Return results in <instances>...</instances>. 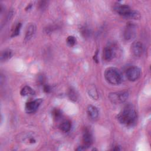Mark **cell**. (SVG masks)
I'll return each mask as SVG.
<instances>
[{"instance_id": "14", "label": "cell", "mask_w": 151, "mask_h": 151, "mask_svg": "<svg viewBox=\"0 0 151 151\" xmlns=\"http://www.w3.org/2000/svg\"><path fill=\"white\" fill-rule=\"evenodd\" d=\"M71 127V122L69 120H64L60 124V129L64 132H68Z\"/></svg>"}, {"instance_id": "5", "label": "cell", "mask_w": 151, "mask_h": 151, "mask_svg": "<svg viewBox=\"0 0 151 151\" xmlns=\"http://www.w3.org/2000/svg\"><path fill=\"white\" fill-rule=\"evenodd\" d=\"M115 11L120 15L127 18H130L133 11L130 6L125 4H117L114 6Z\"/></svg>"}, {"instance_id": "19", "label": "cell", "mask_w": 151, "mask_h": 151, "mask_svg": "<svg viewBox=\"0 0 151 151\" xmlns=\"http://www.w3.org/2000/svg\"><path fill=\"white\" fill-rule=\"evenodd\" d=\"M52 116L54 117V119H55L56 120L60 119L61 115H62V113H61V111L58 109H57L53 110V111L52 112Z\"/></svg>"}, {"instance_id": "8", "label": "cell", "mask_w": 151, "mask_h": 151, "mask_svg": "<svg viewBox=\"0 0 151 151\" xmlns=\"http://www.w3.org/2000/svg\"><path fill=\"white\" fill-rule=\"evenodd\" d=\"M143 45L140 41H135L131 45V51L135 57H140L143 54Z\"/></svg>"}, {"instance_id": "4", "label": "cell", "mask_w": 151, "mask_h": 151, "mask_svg": "<svg viewBox=\"0 0 151 151\" xmlns=\"http://www.w3.org/2000/svg\"><path fill=\"white\" fill-rule=\"evenodd\" d=\"M136 35V26L132 22H129L127 24L125 28L124 29L123 37L124 38L129 41L133 39Z\"/></svg>"}, {"instance_id": "9", "label": "cell", "mask_w": 151, "mask_h": 151, "mask_svg": "<svg viewBox=\"0 0 151 151\" xmlns=\"http://www.w3.org/2000/svg\"><path fill=\"white\" fill-rule=\"evenodd\" d=\"M83 147L86 149L89 147L93 143V136L91 133L88 130H86L83 135Z\"/></svg>"}, {"instance_id": "12", "label": "cell", "mask_w": 151, "mask_h": 151, "mask_svg": "<svg viewBox=\"0 0 151 151\" xmlns=\"http://www.w3.org/2000/svg\"><path fill=\"white\" fill-rule=\"evenodd\" d=\"M114 56V51L112 48L110 46L106 47L103 50V59L106 61H110L112 60Z\"/></svg>"}, {"instance_id": "18", "label": "cell", "mask_w": 151, "mask_h": 151, "mask_svg": "<svg viewBox=\"0 0 151 151\" xmlns=\"http://www.w3.org/2000/svg\"><path fill=\"white\" fill-rule=\"evenodd\" d=\"M21 25H22V24L20 22L18 23L16 25V26H15V28H14V31L12 33V35H11L12 37H16L18 35H19V32H20V29H21Z\"/></svg>"}, {"instance_id": "23", "label": "cell", "mask_w": 151, "mask_h": 151, "mask_svg": "<svg viewBox=\"0 0 151 151\" xmlns=\"http://www.w3.org/2000/svg\"><path fill=\"white\" fill-rule=\"evenodd\" d=\"M44 91L45 93H50L51 91V88L49 85L45 84V85L44 86Z\"/></svg>"}, {"instance_id": "16", "label": "cell", "mask_w": 151, "mask_h": 151, "mask_svg": "<svg viewBox=\"0 0 151 151\" xmlns=\"http://www.w3.org/2000/svg\"><path fill=\"white\" fill-rule=\"evenodd\" d=\"M12 55V52L11 50H5L2 52L1 55V60L6 61L10 58Z\"/></svg>"}, {"instance_id": "7", "label": "cell", "mask_w": 151, "mask_h": 151, "mask_svg": "<svg viewBox=\"0 0 151 151\" xmlns=\"http://www.w3.org/2000/svg\"><path fill=\"white\" fill-rule=\"evenodd\" d=\"M42 101L41 99H37L34 100L29 101L27 102L25 106V111L28 113H33L38 109V107L40 106Z\"/></svg>"}, {"instance_id": "25", "label": "cell", "mask_w": 151, "mask_h": 151, "mask_svg": "<svg viewBox=\"0 0 151 151\" xmlns=\"http://www.w3.org/2000/svg\"><path fill=\"white\" fill-rule=\"evenodd\" d=\"M31 6H32V5H31V4H29L27 6V7L25 8V10L27 11V10H28V9H31Z\"/></svg>"}, {"instance_id": "15", "label": "cell", "mask_w": 151, "mask_h": 151, "mask_svg": "<svg viewBox=\"0 0 151 151\" xmlns=\"http://www.w3.org/2000/svg\"><path fill=\"white\" fill-rule=\"evenodd\" d=\"M88 94L89 96H90V97L92 98L93 100H97L99 99L97 90H96V87L93 86H90V88L88 89Z\"/></svg>"}, {"instance_id": "11", "label": "cell", "mask_w": 151, "mask_h": 151, "mask_svg": "<svg viewBox=\"0 0 151 151\" xmlns=\"http://www.w3.org/2000/svg\"><path fill=\"white\" fill-rule=\"evenodd\" d=\"M87 112L91 119L95 120L98 117L99 110L98 109L93 105H88L87 108Z\"/></svg>"}, {"instance_id": "21", "label": "cell", "mask_w": 151, "mask_h": 151, "mask_svg": "<svg viewBox=\"0 0 151 151\" xmlns=\"http://www.w3.org/2000/svg\"><path fill=\"white\" fill-rule=\"evenodd\" d=\"M47 4L48 2L45 1H41L38 2V8L40 10H44L47 6Z\"/></svg>"}, {"instance_id": "10", "label": "cell", "mask_w": 151, "mask_h": 151, "mask_svg": "<svg viewBox=\"0 0 151 151\" xmlns=\"http://www.w3.org/2000/svg\"><path fill=\"white\" fill-rule=\"evenodd\" d=\"M36 30V27L34 24H29L26 29L25 35V41H29L34 35Z\"/></svg>"}, {"instance_id": "3", "label": "cell", "mask_w": 151, "mask_h": 151, "mask_svg": "<svg viewBox=\"0 0 151 151\" xmlns=\"http://www.w3.org/2000/svg\"><path fill=\"white\" fill-rule=\"evenodd\" d=\"M108 97L112 103L120 104L126 101L129 97V93L127 91L114 92L110 93Z\"/></svg>"}, {"instance_id": "2", "label": "cell", "mask_w": 151, "mask_h": 151, "mask_svg": "<svg viewBox=\"0 0 151 151\" xmlns=\"http://www.w3.org/2000/svg\"><path fill=\"white\" fill-rule=\"evenodd\" d=\"M104 77L110 84L118 85L122 81V76L120 71L115 67H109L104 71Z\"/></svg>"}, {"instance_id": "24", "label": "cell", "mask_w": 151, "mask_h": 151, "mask_svg": "<svg viewBox=\"0 0 151 151\" xmlns=\"http://www.w3.org/2000/svg\"><path fill=\"white\" fill-rule=\"evenodd\" d=\"M97 56H98V51H97L96 52V54H94V57H93V60H94V61H96V63H98V57H97Z\"/></svg>"}, {"instance_id": "20", "label": "cell", "mask_w": 151, "mask_h": 151, "mask_svg": "<svg viewBox=\"0 0 151 151\" xmlns=\"http://www.w3.org/2000/svg\"><path fill=\"white\" fill-rule=\"evenodd\" d=\"M67 42L70 46H73L76 42V40L73 36H68L67 38Z\"/></svg>"}, {"instance_id": "1", "label": "cell", "mask_w": 151, "mask_h": 151, "mask_svg": "<svg viewBox=\"0 0 151 151\" xmlns=\"http://www.w3.org/2000/svg\"><path fill=\"white\" fill-rule=\"evenodd\" d=\"M119 122L127 126H133L137 120V113L131 104L126 106L117 116Z\"/></svg>"}, {"instance_id": "6", "label": "cell", "mask_w": 151, "mask_h": 151, "mask_svg": "<svg viewBox=\"0 0 151 151\" xmlns=\"http://www.w3.org/2000/svg\"><path fill=\"white\" fill-rule=\"evenodd\" d=\"M141 71L139 68L136 66H132L127 68L126 72L127 78L130 81L137 80L140 76Z\"/></svg>"}, {"instance_id": "17", "label": "cell", "mask_w": 151, "mask_h": 151, "mask_svg": "<svg viewBox=\"0 0 151 151\" xmlns=\"http://www.w3.org/2000/svg\"><path fill=\"white\" fill-rule=\"evenodd\" d=\"M68 96L69 99L74 101H76L78 99V94L73 88H70L68 91Z\"/></svg>"}, {"instance_id": "13", "label": "cell", "mask_w": 151, "mask_h": 151, "mask_svg": "<svg viewBox=\"0 0 151 151\" xmlns=\"http://www.w3.org/2000/svg\"><path fill=\"white\" fill-rule=\"evenodd\" d=\"M35 91L29 86H25L21 90L20 94L22 96H30L35 94Z\"/></svg>"}, {"instance_id": "22", "label": "cell", "mask_w": 151, "mask_h": 151, "mask_svg": "<svg viewBox=\"0 0 151 151\" xmlns=\"http://www.w3.org/2000/svg\"><path fill=\"white\" fill-rule=\"evenodd\" d=\"M81 34H82L84 37H86L89 36V35H90V34L89 29H88L87 28L85 27H83V28H81Z\"/></svg>"}]
</instances>
